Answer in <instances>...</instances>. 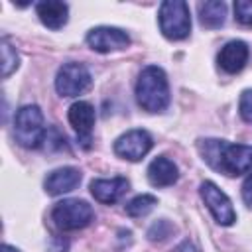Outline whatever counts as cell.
I'll return each mask as SVG.
<instances>
[{
	"instance_id": "obj_1",
	"label": "cell",
	"mask_w": 252,
	"mask_h": 252,
	"mask_svg": "<svg viewBox=\"0 0 252 252\" xmlns=\"http://www.w3.org/2000/svg\"><path fill=\"white\" fill-rule=\"evenodd\" d=\"M197 146L203 159L219 173L236 177L252 169V146L230 144L226 140H217V138L199 140Z\"/></svg>"
},
{
	"instance_id": "obj_2",
	"label": "cell",
	"mask_w": 252,
	"mask_h": 252,
	"mask_svg": "<svg viewBox=\"0 0 252 252\" xmlns=\"http://www.w3.org/2000/svg\"><path fill=\"white\" fill-rule=\"evenodd\" d=\"M136 100L146 112H163L169 104V83L167 75L158 65L142 69L136 81Z\"/></svg>"
},
{
	"instance_id": "obj_3",
	"label": "cell",
	"mask_w": 252,
	"mask_h": 252,
	"mask_svg": "<svg viewBox=\"0 0 252 252\" xmlns=\"http://www.w3.org/2000/svg\"><path fill=\"white\" fill-rule=\"evenodd\" d=\"M14 138L22 148L35 150L45 140L43 114L37 104L22 106L14 116Z\"/></svg>"
},
{
	"instance_id": "obj_4",
	"label": "cell",
	"mask_w": 252,
	"mask_h": 252,
	"mask_svg": "<svg viewBox=\"0 0 252 252\" xmlns=\"http://www.w3.org/2000/svg\"><path fill=\"white\" fill-rule=\"evenodd\" d=\"M159 30L167 39L179 41L185 39L191 32V14L189 6L183 0H165L159 6L158 14Z\"/></svg>"
},
{
	"instance_id": "obj_5",
	"label": "cell",
	"mask_w": 252,
	"mask_h": 252,
	"mask_svg": "<svg viewBox=\"0 0 252 252\" xmlns=\"http://www.w3.org/2000/svg\"><path fill=\"white\" fill-rule=\"evenodd\" d=\"M51 219L59 230L69 232V230H79L91 224V220L94 219V211L83 199H65L53 207Z\"/></svg>"
},
{
	"instance_id": "obj_6",
	"label": "cell",
	"mask_w": 252,
	"mask_h": 252,
	"mask_svg": "<svg viewBox=\"0 0 252 252\" xmlns=\"http://www.w3.org/2000/svg\"><path fill=\"white\" fill-rule=\"evenodd\" d=\"M93 83L89 69L83 63H65L59 67L55 77V89L61 96H79L83 94Z\"/></svg>"
},
{
	"instance_id": "obj_7",
	"label": "cell",
	"mask_w": 252,
	"mask_h": 252,
	"mask_svg": "<svg viewBox=\"0 0 252 252\" xmlns=\"http://www.w3.org/2000/svg\"><path fill=\"white\" fill-rule=\"evenodd\" d=\"M201 199L205 201L207 209L211 211V215L215 217V220L222 226H230L236 220V213L234 207L230 203V199L226 197L224 191L219 189V185H215L213 181H203L199 187Z\"/></svg>"
},
{
	"instance_id": "obj_8",
	"label": "cell",
	"mask_w": 252,
	"mask_h": 252,
	"mask_svg": "<svg viewBox=\"0 0 252 252\" xmlns=\"http://www.w3.org/2000/svg\"><path fill=\"white\" fill-rule=\"evenodd\" d=\"M152 146H154L152 136L146 130L136 128V130H128L126 134L116 138L114 154L122 159H128V161H140L152 150Z\"/></svg>"
},
{
	"instance_id": "obj_9",
	"label": "cell",
	"mask_w": 252,
	"mask_h": 252,
	"mask_svg": "<svg viewBox=\"0 0 252 252\" xmlns=\"http://www.w3.org/2000/svg\"><path fill=\"white\" fill-rule=\"evenodd\" d=\"M87 43L93 51L98 53H110V51H120L130 45V37L124 30L112 28V26H98L93 28L87 33Z\"/></svg>"
},
{
	"instance_id": "obj_10",
	"label": "cell",
	"mask_w": 252,
	"mask_h": 252,
	"mask_svg": "<svg viewBox=\"0 0 252 252\" xmlns=\"http://www.w3.org/2000/svg\"><path fill=\"white\" fill-rule=\"evenodd\" d=\"M69 124L73 126V130L79 136V142L83 144V148H89L91 144V134H93V126H94V108L91 102L87 100H77L69 106L67 112Z\"/></svg>"
},
{
	"instance_id": "obj_11",
	"label": "cell",
	"mask_w": 252,
	"mask_h": 252,
	"mask_svg": "<svg viewBox=\"0 0 252 252\" xmlns=\"http://www.w3.org/2000/svg\"><path fill=\"white\" fill-rule=\"evenodd\" d=\"M248 55H250L248 45L240 39H232V41H228L220 47V51L217 55V63L224 73L234 75V73L244 69V65L248 61Z\"/></svg>"
},
{
	"instance_id": "obj_12",
	"label": "cell",
	"mask_w": 252,
	"mask_h": 252,
	"mask_svg": "<svg viewBox=\"0 0 252 252\" xmlns=\"http://www.w3.org/2000/svg\"><path fill=\"white\" fill-rule=\"evenodd\" d=\"M130 183L126 177H110V179H93L91 181V193L98 203L112 205L122 199V195L128 191Z\"/></svg>"
},
{
	"instance_id": "obj_13",
	"label": "cell",
	"mask_w": 252,
	"mask_h": 252,
	"mask_svg": "<svg viewBox=\"0 0 252 252\" xmlns=\"http://www.w3.org/2000/svg\"><path fill=\"white\" fill-rule=\"evenodd\" d=\"M81 183V171L77 167H59V169H53L45 181H43V187L49 195H63V193H69L73 191L77 185Z\"/></svg>"
},
{
	"instance_id": "obj_14",
	"label": "cell",
	"mask_w": 252,
	"mask_h": 252,
	"mask_svg": "<svg viewBox=\"0 0 252 252\" xmlns=\"http://www.w3.org/2000/svg\"><path fill=\"white\" fill-rule=\"evenodd\" d=\"M35 12L39 22L49 30H59L67 24L69 18V6L59 0H45L35 4Z\"/></svg>"
},
{
	"instance_id": "obj_15",
	"label": "cell",
	"mask_w": 252,
	"mask_h": 252,
	"mask_svg": "<svg viewBox=\"0 0 252 252\" xmlns=\"http://www.w3.org/2000/svg\"><path fill=\"white\" fill-rule=\"evenodd\" d=\"M177 177H179L177 165L165 156H158L148 165V179L154 187H169L177 181Z\"/></svg>"
},
{
	"instance_id": "obj_16",
	"label": "cell",
	"mask_w": 252,
	"mask_h": 252,
	"mask_svg": "<svg viewBox=\"0 0 252 252\" xmlns=\"http://www.w3.org/2000/svg\"><path fill=\"white\" fill-rule=\"evenodd\" d=\"M226 18V4L220 0H207L199 4V20L205 28L215 30L224 24Z\"/></svg>"
},
{
	"instance_id": "obj_17",
	"label": "cell",
	"mask_w": 252,
	"mask_h": 252,
	"mask_svg": "<svg viewBox=\"0 0 252 252\" xmlns=\"http://www.w3.org/2000/svg\"><path fill=\"white\" fill-rule=\"evenodd\" d=\"M158 205V199L150 193H142L138 197H134L128 205H126V215L132 217V219H140V217H146L154 207Z\"/></svg>"
},
{
	"instance_id": "obj_18",
	"label": "cell",
	"mask_w": 252,
	"mask_h": 252,
	"mask_svg": "<svg viewBox=\"0 0 252 252\" xmlns=\"http://www.w3.org/2000/svg\"><path fill=\"white\" fill-rule=\"evenodd\" d=\"M0 47H2V77L8 79V77L18 69V65H20V55H18V51L12 47V43H10L6 37H2Z\"/></svg>"
},
{
	"instance_id": "obj_19",
	"label": "cell",
	"mask_w": 252,
	"mask_h": 252,
	"mask_svg": "<svg viewBox=\"0 0 252 252\" xmlns=\"http://www.w3.org/2000/svg\"><path fill=\"white\" fill-rule=\"evenodd\" d=\"M234 18L242 26H252V0H236L234 2Z\"/></svg>"
},
{
	"instance_id": "obj_20",
	"label": "cell",
	"mask_w": 252,
	"mask_h": 252,
	"mask_svg": "<svg viewBox=\"0 0 252 252\" xmlns=\"http://www.w3.org/2000/svg\"><path fill=\"white\" fill-rule=\"evenodd\" d=\"M238 112H240L242 120L252 122V89H246V91L240 94V100H238Z\"/></svg>"
},
{
	"instance_id": "obj_21",
	"label": "cell",
	"mask_w": 252,
	"mask_h": 252,
	"mask_svg": "<svg viewBox=\"0 0 252 252\" xmlns=\"http://www.w3.org/2000/svg\"><path fill=\"white\" fill-rule=\"evenodd\" d=\"M171 230H173V226H171L167 220H159V222H156V224L150 228L148 236H150V240H163Z\"/></svg>"
},
{
	"instance_id": "obj_22",
	"label": "cell",
	"mask_w": 252,
	"mask_h": 252,
	"mask_svg": "<svg viewBox=\"0 0 252 252\" xmlns=\"http://www.w3.org/2000/svg\"><path fill=\"white\" fill-rule=\"evenodd\" d=\"M242 199H244V203L252 209V173L244 179V183H242Z\"/></svg>"
},
{
	"instance_id": "obj_23",
	"label": "cell",
	"mask_w": 252,
	"mask_h": 252,
	"mask_svg": "<svg viewBox=\"0 0 252 252\" xmlns=\"http://www.w3.org/2000/svg\"><path fill=\"white\" fill-rule=\"evenodd\" d=\"M0 252H20V250H18V248H14V246H10V244H2Z\"/></svg>"
}]
</instances>
